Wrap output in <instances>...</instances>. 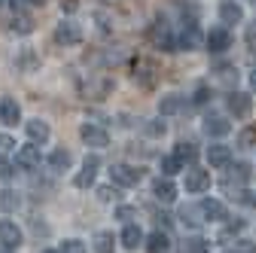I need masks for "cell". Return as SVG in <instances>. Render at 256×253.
<instances>
[{
	"mask_svg": "<svg viewBox=\"0 0 256 253\" xmlns=\"http://www.w3.org/2000/svg\"><path fill=\"white\" fill-rule=\"evenodd\" d=\"M110 180H113L116 186H138V183L144 180V171H138V168H132V165H113V168H110Z\"/></svg>",
	"mask_w": 256,
	"mask_h": 253,
	"instance_id": "6da1fadb",
	"label": "cell"
},
{
	"mask_svg": "<svg viewBox=\"0 0 256 253\" xmlns=\"http://www.w3.org/2000/svg\"><path fill=\"white\" fill-rule=\"evenodd\" d=\"M208 189H210V171H202V168H189L186 171V192L202 196Z\"/></svg>",
	"mask_w": 256,
	"mask_h": 253,
	"instance_id": "7a4b0ae2",
	"label": "cell"
},
{
	"mask_svg": "<svg viewBox=\"0 0 256 253\" xmlns=\"http://www.w3.org/2000/svg\"><path fill=\"white\" fill-rule=\"evenodd\" d=\"M55 43H61V46H76V43H82V28L74 24V22H61L55 28Z\"/></svg>",
	"mask_w": 256,
	"mask_h": 253,
	"instance_id": "3957f363",
	"label": "cell"
},
{
	"mask_svg": "<svg viewBox=\"0 0 256 253\" xmlns=\"http://www.w3.org/2000/svg\"><path fill=\"white\" fill-rule=\"evenodd\" d=\"M98 168H101V159H98V156H88V159L82 162V171L74 177V186L76 189H88L94 183V177H98Z\"/></svg>",
	"mask_w": 256,
	"mask_h": 253,
	"instance_id": "277c9868",
	"label": "cell"
},
{
	"mask_svg": "<svg viewBox=\"0 0 256 253\" xmlns=\"http://www.w3.org/2000/svg\"><path fill=\"white\" fill-rule=\"evenodd\" d=\"M80 138L88 144V146H94V150H104V146H110V134L101 128V125H82V128H80Z\"/></svg>",
	"mask_w": 256,
	"mask_h": 253,
	"instance_id": "5b68a950",
	"label": "cell"
},
{
	"mask_svg": "<svg viewBox=\"0 0 256 253\" xmlns=\"http://www.w3.org/2000/svg\"><path fill=\"white\" fill-rule=\"evenodd\" d=\"M22 241H24V235L12 220H0V244L6 250H16V247H22Z\"/></svg>",
	"mask_w": 256,
	"mask_h": 253,
	"instance_id": "8992f818",
	"label": "cell"
},
{
	"mask_svg": "<svg viewBox=\"0 0 256 253\" xmlns=\"http://www.w3.org/2000/svg\"><path fill=\"white\" fill-rule=\"evenodd\" d=\"M16 165L24 168V171H37V168H40V146H37V144L18 146V152H16Z\"/></svg>",
	"mask_w": 256,
	"mask_h": 253,
	"instance_id": "52a82bcc",
	"label": "cell"
},
{
	"mask_svg": "<svg viewBox=\"0 0 256 253\" xmlns=\"http://www.w3.org/2000/svg\"><path fill=\"white\" fill-rule=\"evenodd\" d=\"M204 46H208V52H214V55H222L229 46H232V37H229V30L226 28H214L210 34L204 37Z\"/></svg>",
	"mask_w": 256,
	"mask_h": 253,
	"instance_id": "ba28073f",
	"label": "cell"
},
{
	"mask_svg": "<svg viewBox=\"0 0 256 253\" xmlns=\"http://www.w3.org/2000/svg\"><path fill=\"white\" fill-rule=\"evenodd\" d=\"M229 113L235 119H247L253 113V98H250V94H244V92H232L229 94Z\"/></svg>",
	"mask_w": 256,
	"mask_h": 253,
	"instance_id": "9c48e42d",
	"label": "cell"
},
{
	"mask_svg": "<svg viewBox=\"0 0 256 253\" xmlns=\"http://www.w3.org/2000/svg\"><path fill=\"white\" fill-rule=\"evenodd\" d=\"M152 43L162 49V52H174V49H177V40H174L171 28H168L165 22H158V24L152 28Z\"/></svg>",
	"mask_w": 256,
	"mask_h": 253,
	"instance_id": "30bf717a",
	"label": "cell"
},
{
	"mask_svg": "<svg viewBox=\"0 0 256 253\" xmlns=\"http://www.w3.org/2000/svg\"><path fill=\"white\" fill-rule=\"evenodd\" d=\"M177 46L186 49V52L202 49V46H204V34H202L196 24H186V28H183V34H180V40H177Z\"/></svg>",
	"mask_w": 256,
	"mask_h": 253,
	"instance_id": "8fae6325",
	"label": "cell"
},
{
	"mask_svg": "<svg viewBox=\"0 0 256 253\" xmlns=\"http://www.w3.org/2000/svg\"><path fill=\"white\" fill-rule=\"evenodd\" d=\"M208 162H210V168H229L232 165V150L226 144L208 146Z\"/></svg>",
	"mask_w": 256,
	"mask_h": 253,
	"instance_id": "7c38bea8",
	"label": "cell"
},
{
	"mask_svg": "<svg viewBox=\"0 0 256 253\" xmlns=\"http://www.w3.org/2000/svg\"><path fill=\"white\" fill-rule=\"evenodd\" d=\"M152 196L162 202V204H171V202L177 198V186L171 183V177H158V180L152 183Z\"/></svg>",
	"mask_w": 256,
	"mask_h": 253,
	"instance_id": "4fadbf2b",
	"label": "cell"
},
{
	"mask_svg": "<svg viewBox=\"0 0 256 253\" xmlns=\"http://www.w3.org/2000/svg\"><path fill=\"white\" fill-rule=\"evenodd\" d=\"M119 241H122L125 250H138V247H144V232H140V226H138V223H125Z\"/></svg>",
	"mask_w": 256,
	"mask_h": 253,
	"instance_id": "5bb4252c",
	"label": "cell"
},
{
	"mask_svg": "<svg viewBox=\"0 0 256 253\" xmlns=\"http://www.w3.org/2000/svg\"><path fill=\"white\" fill-rule=\"evenodd\" d=\"M198 210H202L204 220H210V223H220V220H226V204L216 202V198H204V202L198 204Z\"/></svg>",
	"mask_w": 256,
	"mask_h": 253,
	"instance_id": "9a60e30c",
	"label": "cell"
},
{
	"mask_svg": "<svg viewBox=\"0 0 256 253\" xmlns=\"http://www.w3.org/2000/svg\"><path fill=\"white\" fill-rule=\"evenodd\" d=\"M0 122H4V125L22 122V107H18L12 98H4V101H0Z\"/></svg>",
	"mask_w": 256,
	"mask_h": 253,
	"instance_id": "2e32d148",
	"label": "cell"
},
{
	"mask_svg": "<svg viewBox=\"0 0 256 253\" xmlns=\"http://www.w3.org/2000/svg\"><path fill=\"white\" fill-rule=\"evenodd\" d=\"M220 18H222V24H238V22H244L241 4H235V0H226V4L220 6Z\"/></svg>",
	"mask_w": 256,
	"mask_h": 253,
	"instance_id": "e0dca14e",
	"label": "cell"
},
{
	"mask_svg": "<svg viewBox=\"0 0 256 253\" xmlns=\"http://www.w3.org/2000/svg\"><path fill=\"white\" fill-rule=\"evenodd\" d=\"M183 104H186L183 94H165V98L158 101V113H162V116H174V113L183 110Z\"/></svg>",
	"mask_w": 256,
	"mask_h": 253,
	"instance_id": "ac0fdd59",
	"label": "cell"
},
{
	"mask_svg": "<svg viewBox=\"0 0 256 253\" xmlns=\"http://www.w3.org/2000/svg\"><path fill=\"white\" fill-rule=\"evenodd\" d=\"M24 128H28V138L34 140V144H46V140H49V134H52V132H49V125H46V122H40V119H30Z\"/></svg>",
	"mask_w": 256,
	"mask_h": 253,
	"instance_id": "d6986e66",
	"label": "cell"
},
{
	"mask_svg": "<svg viewBox=\"0 0 256 253\" xmlns=\"http://www.w3.org/2000/svg\"><path fill=\"white\" fill-rule=\"evenodd\" d=\"M204 132H208L210 138H222V134L232 132V125L222 119V116H208V119H204Z\"/></svg>",
	"mask_w": 256,
	"mask_h": 253,
	"instance_id": "ffe728a7",
	"label": "cell"
},
{
	"mask_svg": "<svg viewBox=\"0 0 256 253\" xmlns=\"http://www.w3.org/2000/svg\"><path fill=\"white\" fill-rule=\"evenodd\" d=\"M144 244H146V250L150 253H168V247H171V241H168V235L158 229V232H152L150 238H144Z\"/></svg>",
	"mask_w": 256,
	"mask_h": 253,
	"instance_id": "44dd1931",
	"label": "cell"
},
{
	"mask_svg": "<svg viewBox=\"0 0 256 253\" xmlns=\"http://www.w3.org/2000/svg\"><path fill=\"white\" fill-rule=\"evenodd\" d=\"M49 165H52V171H68L74 165V152L70 150H55L49 156Z\"/></svg>",
	"mask_w": 256,
	"mask_h": 253,
	"instance_id": "7402d4cb",
	"label": "cell"
},
{
	"mask_svg": "<svg viewBox=\"0 0 256 253\" xmlns=\"http://www.w3.org/2000/svg\"><path fill=\"white\" fill-rule=\"evenodd\" d=\"M113 250H116L113 232H98L94 235V253H113Z\"/></svg>",
	"mask_w": 256,
	"mask_h": 253,
	"instance_id": "603a6c76",
	"label": "cell"
},
{
	"mask_svg": "<svg viewBox=\"0 0 256 253\" xmlns=\"http://www.w3.org/2000/svg\"><path fill=\"white\" fill-rule=\"evenodd\" d=\"M250 177H253V171H250V165H235L232 168V174H229V183H238V186H247L250 183Z\"/></svg>",
	"mask_w": 256,
	"mask_h": 253,
	"instance_id": "cb8c5ba5",
	"label": "cell"
},
{
	"mask_svg": "<svg viewBox=\"0 0 256 253\" xmlns=\"http://www.w3.org/2000/svg\"><path fill=\"white\" fill-rule=\"evenodd\" d=\"M180 171H183V162L177 159V156H165V159H162V174L165 177H174Z\"/></svg>",
	"mask_w": 256,
	"mask_h": 253,
	"instance_id": "d4e9b609",
	"label": "cell"
},
{
	"mask_svg": "<svg viewBox=\"0 0 256 253\" xmlns=\"http://www.w3.org/2000/svg\"><path fill=\"white\" fill-rule=\"evenodd\" d=\"M18 204H22V198L12 192V189H6V192H0V208H4L6 214H10V210H18Z\"/></svg>",
	"mask_w": 256,
	"mask_h": 253,
	"instance_id": "484cf974",
	"label": "cell"
},
{
	"mask_svg": "<svg viewBox=\"0 0 256 253\" xmlns=\"http://www.w3.org/2000/svg\"><path fill=\"white\" fill-rule=\"evenodd\" d=\"M174 156H177L180 162H196L198 159V150L192 146V144H177V152Z\"/></svg>",
	"mask_w": 256,
	"mask_h": 253,
	"instance_id": "4316f807",
	"label": "cell"
},
{
	"mask_svg": "<svg viewBox=\"0 0 256 253\" xmlns=\"http://www.w3.org/2000/svg\"><path fill=\"white\" fill-rule=\"evenodd\" d=\"M183 253H208V241L204 238H186Z\"/></svg>",
	"mask_w": 256,
	"mask_h": 253,
	"instance_id": "83f0119b",
	"label": "cell"
},
{
	"mask_svg": "<svg viewBox=\"0 0 256 253\" xmlns=\"http://www.w3.org/2000/svg\"><path fill=\"white\" fill-rule=\"evenodd\" d=\"M12 30L16 34H30V30H34V22H30L28 16H16L12 18Z\"/></svg>",
	"mask_w": 256,
	"mask_h": 253,
	"instance_id": "f1b7e54d",
	"label": "cell"
},
{
	"mask_svg": "<svg viewBox=\"0 0 256 253\" xmlns=\"http://www.w3.org/2000/svg\"><path fill=\"white\" fill-rule=\"evenodd\" d=\"M58 253H86V244H82V241H76V238H68V241L61 244V250H58Z\"/></svg>",
	"mask_w": 256,
	"mask_h": 253,
	"instance_id": "f546056e",
	"label": "cell"
},
{
	"mask_svg": "<svg viewBox=\"0 0 256 253\" xmlns=\"http://www.w3.org/2000/svg\"><path fill=\"white\" fill-rule=\"evenodd\" d=\"M116 220H122V223H134V220H138V210L128 208V204H122V208H116Z\"/></svg>",
	"mask_w": 256,
	"mask_h": 253,
	"instance_id": "4dcf8cb0",
	"label": "cell"
},
{
	"mask_svg": "<svg viewBox=\"0 0 256 253\" xmlns=\"http://www.w3.org/2000/svg\"><path fill=\"white\" fill-rule=\"evenodd\" d=\"M134 70H140V74H134V80H140L144 86H152V68L150 64H138Z\"/></svg>",
	"mask_w": 256,
	"mask_h": 253,
	"instance_id": "1f68e13d",
	"label": "cell"
},
{
	"mask_svg": "<svg viewBox=\"0 0 256 253\" xmlns=\"http://www.w3.org/2000/svg\"><path fill=\"white\" fill-rule=\"evenodd\" d=\"M98 198H101V202H113V198H119V189H113V186H101V189H98Z\"/></svg>",
	"mask_w": 256,
	"mask_h": 253,
	"instance_id": "d6a6232c",
	"label": "cell"
},
{
	"mask_svg": "<svg viewBox=\"0 0 256 253\" xmlns=\"http://www.w3.org/2000/svg\"><path fill=\"white\" fill-rule=\"evenodd\" d=\"M238 144H241L244 150H247V146H253V144H256V132H253V128H247V132H241V138H238Z\"/></svg>",
	"mask_w": 256,
	"mask_h": 253,
	"instance_id": "836d02e7",
	"label": "cell"
},
{
	"mask_svg": "<svg viewBox=\"0 0 256 253\" xmlns=\"http://www.w3.org/2000/svg\"><path fill=\"white\" fill-rule=\"evenodd\" d=\"M247 46H250V49H256V22L247 28Z\"/></svg>",
	"mask_w": 256,
	"mask_h": 253,
	"instance_id": "e575fe53",
	"label": "cell"
},
{
	"mask_svg": "<svg viewBox=\"0 0 256 253\" xmlns=\"http://www.w3.org/2000/svg\"><path fill=\"white\" fill-rule=\"evenodd\" d=\"M244 229V223H232V226H226V232H222V238H232V235H238Z\"/></svg>",
	"mask_w": 256,
	"mask_h": 253,
	"instance_id": "d590c367",
	"label": "cell"
},
{
	"mask_svg": "<svg viewBox=\"0 0 256 253\" xmlns=\"http://www.w3.org/2000/svg\"><path fill=\"white\" fill-rule=\"evenodd\" d=\"M208 101H210V92L208 88H198L196 92V104H208Z\"/></svg>",
	"mask_w": 256,
	"mask_h": 253,
	"instance_id": "8d00e7d4",
	"label": "cell"
},
{
	"mask_svg": "<svg viewBox=\"0 0 256 253\" xmlns=\"http://www.w3.org/2000/svg\"><path fill=\"white\" fill-rule=\"evenodd\" d=\"M12 174H16V171H12V165H10V162H0V177H4V180H10Z\"/></svg>",
	"mask_w": 256,
	"mask_h": 253,
	"instance_id": "74e56055",
	"label": "cell"
},
{
	"mask_svg": "<svg viewBox=\"0 0 256 253\" xmlns=\"http://www.w3.org/2000/svg\"><path fill=\"white\" fill-rule=\"evenodd\" d=\"M12 146H16V144H12L10 138H4V134H0V152H10Z\"/></svg>",
	"mask_w": 256,
	"mask_h": 253,
	"instance_id": "f35d334b",
	"label": "cell"
},
{
	"mask_svg": "<svg viewBox=\"0 0 256 253\" xmlns=\"http://www.w3.org/2000/svg\"><path fill=\"white\" fill-rule=\"evenodd\" d=\"M12 4H16V6H40L43 0H12Z\"/></svg>",
	"mask_w": 256,
	"mask_h": 253,
	"instance_id": "ab89813d",
	"label": "cell"
},
{
	"mask_svg": "<svg viewBox=\"0 0 256 253\" xmlns=\"http://www.w3.org/2000/svg\"><path fill=\"white\" fill-rule=\"evenodd\" d=\"M150 134H156V138L165 134V122H162V125H150Z\"/></svg>",
	"mask_w": 256,
	"mask_h": 253,
	"instance_id": "60d3db41",
	"label": "cell"
},
{
	"mask_svg": "<svg viewBox=\"0 0 256 253\" xmlns=\"http://www.w3.org/2000/svg\"><path fill=\"white\" fill-rule=\"evenodd\" d=\"M250 88H253V92H256V70H253V74H250Z\"/></svg>",
	"mask_w": 256,
	"mask_h": 253,
	"instance_id": "b9f144b4",
	"label": "cell"
},
{
	"mask_svg": "<svg viewBox=\"0 0 256 253\" xmlns=\"http://www.w3.org/2000/svg\"><path fill=\"white\" fill-rule=\"evenodd\" d=\"M222 253H241V250H222Z\"/></svg>",
	"mask_w": 256,
	"mask_h": 253,
	"instance_id": "7bdbcfd3",
	"label": "cell"
},
{
	"mask_svg": "<svg viewBox=\"0 0 256 253\" xmlns=\"http://www.w3.org/2000/svg\"><path fill=\"white\" fill-rule=\"evenodd\" d=\"M40 253H55V250H40Z\"/></svg>",
	"mask_w": 256,
	"mask_h": 253,
	"instance_id": "ee69618b",
	"label": "cell"
},
{
	"mask_svg": "<svg viewBox=\"0 0 256 253\" xmlns=\"http://www.w3.org/2000/svg\"><path fill=\"white\" fill-rule=\"evenodd\" d=\"M4 4H6V0H0V6H4Z\"/></svg>",
	"mask_w": 256,
	"mask_h": 253,
	"instance_id": "f6af8a7d",
	"label": "cell"
}]
</instances>
